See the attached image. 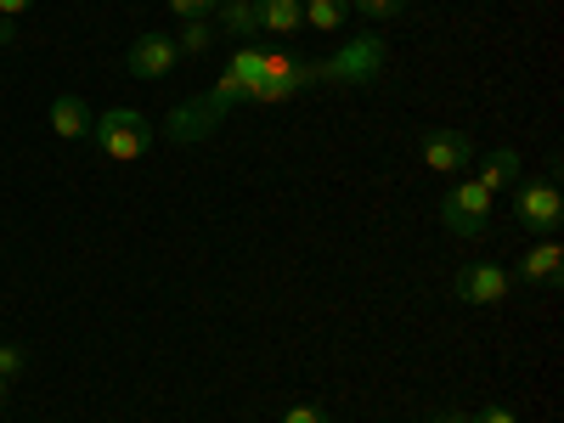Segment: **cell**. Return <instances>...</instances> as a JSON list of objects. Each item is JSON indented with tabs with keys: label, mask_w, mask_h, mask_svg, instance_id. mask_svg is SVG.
<instances>
[{
	"label": "cell",
	"mask_w": 564,
	"mask_h": 423,
	"mask_svg": "<svg viewBox=\"0 0 564 423\" xmlns=\"http://www.w3.org/2000/svg\"><path fill=\"white\" fill-rule=\"evenodd\" d=\"M475 181L486 186V193H502V186H513V181H520V153H513V148H497Z\"/></svg>",
	"instance_id": "cell-11"
},
{
	"label": "cell",
	"mask_w": 564,
	"mask_h": 423,
	"mask_svg": "<svg viewBox=\"0 0 564 423\" xmlns=\"http://www.w3.org/2000/svg\"><path fill=\"white\" fill-rule=\"evenodd\" d=\"M215 40H220V34H215V18H186L181 34H175V52H181V57H204Z\"/></svg>",
	"instance_id": "cell-13"
},
{
	"label": "cell",
	"mask_w": 564,
	"mask_h": 423,
	"mask_svg": "<svg viewBox=\"0 0 564 423\" xmlns=\"http://www.w3.org/2000/svg\"><path fill=\"white\" fill-rule=\"evenodd\" d=\"M175 63H181L175 34H135L130 52H124V68H130L135 79H164Z\"/></svg>",
	"instance_id": "cell-6"
},
{
	"label": "cell",
	"mask_w": 564,
	"mask_h": 423,
	"mask_svg": "<svg viewBox=\"0 0 564 423\" xmlns=\"http://www.w3.org/2000/svg\"><path fill=\"white\" fill-rule=\"evenodd\" d=\"M90 124H97V113L85 108L79 90H63V97L52 102V130H57L63 141H85V135H90Z\"/></svg>",
	"instance_id": "cell-10"
},
{
	"label": "cell",
	"mask_w": 564,
	"mask_h": 423,
	"mask_svg": "<svg viewBox=\"0 0 564 423\" xmlns=\"http://www.w3.org/2000/svg\"><path fill=\"white\" fill-rule=\"evenodd\" d=\"M23 367H29V350H23V345H12V339H0V379L12 384Z\"/></svg>",
	"instance_id": "cell-14"
},
{
	"label": "cell",
	"mask_w": 564,
	"mask_h": 423,
	"mask_svg": "<svg viewBox=\"0 0 564 423\" xmlns=\"http://www.w3.org/2000/svg\"><path fill=\"white\" fill-rule=\"evenodd\" d=\"M282 423H334V417H327L316 401H294L289 412H282Z\"/></svg>",
	"instance_id": "cell-16"
},
{
	"label": "cell",
	"mask_w": 564,
	"mask_h": 423,
	"mask_svg": "<svg viewBox=\"0 0 564 423\" xmlns=\"http://www.w3.org/2000/svg\"><path fill=\"white\" fill-rule=\"evenodd\" d=\"M491 204H497V193H486V186L468 175L441 198V226L452 231V238H480L486 220H491Z\"/></svg>",
	"instance_id": "cell-3"
},
{
	"label": "cell",
	"mask_w": 564,
	"mask_h": 423,
	"mask_svg": "<svg viewBox=\"0 0 564 423\" xmlns=\"http://www.w3.org/2000/svg\"><path fill=\"white\" fill-rule=\"evenodd\" d=\"M153 119L141 113V108H108L97 124H90V141L102 148V159H113V164H135L141 153L153 148Z\"/></svg>",
	"instance_id": "cell-1"
},
{
	"label": "cell",
	"mask_w": 564,
	"mask_h": 423,
	"mask_svg": "<svg viewBox=\"0 0 564 423\" xmlns=\"http://www.w3.org/2000/svg\"><path fill=\"white\" fill-rule=\"evenodd\" d=\"M0 45H18V23L12 18H0Z\"/></svg>",
	"instance_id": "cell-20"
},
{
	"label": "cell",
	"mask_w": 564,
	"mask_h": 423,
	"mask_svg": "<svg viewBox=\"0 0 564 423\" xmlns=\"http://www.w3.org/2000/svg\"><path fill=\"white\" fill-rule=\"evenodd\" d=\"M468 423H520L508 406H480V412H468Z\"/></svg>",
	"instance_id": "cell-18"
},
{
	"label": "cell",
	"mask_w": 564,
	"mask_h": 423,
	"mask_svg": "<svg viewBox=\"0 0 564 423\" xmlns=\"http://www.w3.org/2000/svg\"><path fill=\"white\" fill-rule=\"evenodd\" d=\"M513 220L536 238H553L564 226V193H558V175H520L513 181Z\"/></svg>",
	"instance_id": "cell-2"
},
{
	"label": "cell",
	"mask_w": 564,
	"mask_h": 423,
	"mask_svg": "<svg viewBox=\"0 0 564 423\" xmlns=\"http://www.w3.org/2000/svg\"><path fill=\"white\" fill-rule=\"evenodd\" d=\"M305 23L316 34H339L350 23V0H305Z\"/></svg>",
	"instance_id": "cell-12"
},
{
	"label": "cell",
	"mask_w": 564,
	"mask_h": 423,
	"mask_svg": "<svg viewBox=\"0 0 564 423\" xmlns=\"http://www.w3.org/2000/svg\"><path fill=\"white\" fill-rule=\"evenodd\" d=\"M23 12H34V0H0V18H12V23H18Z\"/></svg>",
	"instance_id": "cell-19"
},
{
	"label": "cell",
	"mask_w": 564,
	"mask_h": 423,
	"mask_svg": "<svg viewBox=\"0 0 564 423\" xmlns=\"http://www.w3.org/2000/svg\"><path fill=\"white\" fill-rule=\"evenodd\" d=\"M215 7H220V0H170V12H175L181 23H186V18H209Z\"/></svg>",
	"instance_id": "cell-17"
},
{
	"label": "cell",
	"mask_w": 564,
	"mask_h": 423,
	"mask_svg": "<svg viewBox=\"0 0 564 423\" xmlns=\"http://www.w3.org/2000/svg\"><path fill=\"white\" fill-rule=\"evenodd\" d=\"M7 395H12V384H7V379H0V406H7Z\"/></svg>",
	"instance_id": "cell-21"
},
{
	"label": "cell",
	"mask_w": 564,
	"mask_h": 423,
	"mask_svg": "<svg viewBox=\"0 0 564 423\" xmlns=\"http://www.w3.org/2000/svg\"><path fill=\"white\" fill-rule=\"evenodd\" d=\"M406 7V0H350V12H361V18H372V23H384V18H395Z\"/></svg>",
	"instance_id": "cell-15"
},
{
	"label": "cell",
	"mask_w": 564,
	"mask_h": 423,
	"mask_svg": "<svg viewBox=\"0 0 564 423\" xmlns=\"http://www.w3.org/2000/svg\"><path fill=\"white\" fill-rule=\"evenodd\" d=\"M508 289H513V276H508L502 265H491V260H468V265L452 276V294H457L463 305H502Z\"/></svg>",
	"instance_id": "cell-4"
},
{
	"label": "cell",
	"mask_w": 564,
	"mask_h": 423,
	"mask_svg": "<svg viewBox=\"0 0 564 423\" xmlns=\"http://www.w3.org/2000/svg\"><path fill=\"white\" fill-rule=\"evenodd\" d=\"M0 339H7V334H0Z\"/></svg>",
	"instance_id": "cell-22"
},
{
	"label": "cell",
	"mask_w": 564,
	"mask_h": 423,
	"mask_svg": "<svg viewBox=\"0 0 564 423\" xmlns=\"http://www.w3.org/2000/svg\"><path fill=\"white\" fill-rule=\"evenodd\" d=\"M209 18H215V34L238 40V45H249V40L260 34V12H254V0H220V7H215Z\"/></svg>",
	"instance_id": "cell-8"
},
{
	"label": "cell",
	"mask_w": 564,
	"mask_h": 423,
	"mask_svg": "<svg viewBox=\"0 0 564 423\" xmlns=\"http://www.w3.org/2000/svg\"><path fill=\"white\" fill-rule=\"evenodd\" d=\"M417 153H423V170L457 175V170L475 164V135H468V130H423Z\"/></svg>",
	"instance_id": "cell-5"
},
{
	"label": "cell",
	"mask_w": 564,
	"mask_h": 423,
	"mask_svg": "<svg viewBox=\"0 0 564 423\" xmlns=\"http://www.w3.org/2000/svg\"><path fill=\"white\" fill-rule=\"evenodd\" d=\"M260 12V34H276V40H294L305 29V0H254Z\"/></svg>",
	"instance_id": "cell-9"
},
{
	"label": "cell",
	"mask_w": 564,
	"mask_h": 423,
	"mask_svg": "<svg viewBox=\"0 0 564 423\" xmlns=\"http://www.w3.org/2000/svg\"><path fill=\"white\" fill-rule=\"evenodd\" d=\"M558 276H564V249H558V238L531 243L525 260H520V282H525V289H558Z\"/></svg>",
	"instance_id": "cell-7"
}]
</instances>
